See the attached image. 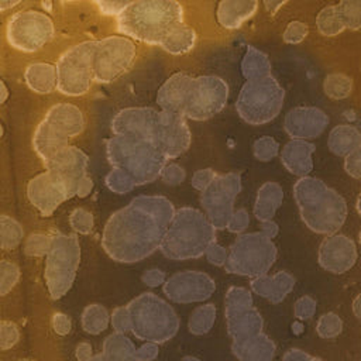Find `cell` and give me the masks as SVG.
I'll return each instance as SVG.
<instances>
[{"label": "cell", "instance_id": "1", "mask_svg": "<svg viewBox=\"0 0 361 361\" xmlns=\"http://www.w3.org/2000/svg\"><path fill=\"white\" fill-rule=\"evenodd\" d=\"M162 228L148 212L131 203L110 217L103 244L116 259L138 261L158 247Z\"/></svg>", "mask_w": 361, "mask_h": 361}, {"label": "cell", "instance_id": "2", "mask_svg": "<svg viewBox=\"0 0 361 361\" xmlns=\"http://www.w3.org/2000/svg\"><path fill=\"white\" fill-rule=\"evenodd\" d=\"M183 23V7L173 0L130 1L117 17V30L130 39L161 45L169 32Z\"/></svg>", "mask_w": 361, "mask_h": 361}, {"label": "cell", "instance_id": "3", "mask_svg": "<svg viewBox=\"0 0 361 361\" xmlns=\"http://www.w3.org/2000/svg\"><path fill=\"white\" fill-rule=\"evenodd\" d=\"M106 157L113 168L123 169L135 185L157 180L168 161L152 141L118 135L106 141Z\"/></svg>", "mask_w": 361, "mask_h": 361}, {"label": "cell", "instance_id": "4", "mask_svg": "<svg viewBox=\"0 0 361 361\" xmlns=\"http://www.w3.org/2000/svg\"><path fill=\"white\" fill-rule=\"evenodd\" d=\"M212 240V228L203 214L195 209H180L175 214L162 248L172 258L196 257Z\"/></svg>", "mask_w": 361, "mask_h": 361}, {"label": "cell", "instance_id": "5", "mask_svg": "<svg viewBox=\"0 0 361 361\" xmlns=\"http://www.w3.org/2000/svg\"><path fill=\"white\" fill-rule=\"evenodd\" d=\"M285 92L271 75L267 78L247 80L238 94L235 109L248 124L259 126L274 120L283 104Z\"/></svg>", "mask_w": 361, "mask_h": 361}, {"label": "cell", "instance_id": "6", "mask_svg": "<svg viewBox=\"0 0 361 361\" xmlns=\"http://www.w3.org/2000/svg\"><path fill=\"white\" fill-rule=\"evenodd\" d=\"M97 41H82L66 49L56 62L58 90L66 96H82L93 82V56Z\"/></svg>", "mask_w": 361, "mask_h": 361}, {"label": "cell", "instance_id": "7", "mask_svg": "<svg viewBox=\"0 0 361 361\" xmlns=\"http://www.w3.org/2000/svg\"><path fill=\"white\" fill-rule=\"evenodd\" d=\"M55 34L52 18L37 10L13 14L6 25L7 42L23 52H35L48 44Z\"/></svg>", "mask_w": 361, "mask_h": 361}, {"label": "cell", "instance_id": "8", "mask_svg": "<svg viewBox=\"0 0 361 361\" xmlns=\"http://www.w3.org/2000/svg\"><path fill=\"white\" fill-rule=\"evenodd\" d=\"M137 48L133 39L124 35H110L97 41L93 56V80L110 83L130 69Z\"/></svg>", "mask_w": 361, "mask_h": 361}, {"label": "cell", "instance_id": "9", "mask_svg": "<svg viewBox=\"0 0 361 361\" xmlns=\"http://www.w3.org/2000/svg\"><path fill=\"white\" fill-rule=\"evenodd\" d=\"M228 99L227 83L213 75L193 78L182 114L186 118L202 121L220 113Z\"/></svg>", "mask_w": 361, "mask_h": 361}, {"label": "cell", "instance_id": "10", "mask_svg": "<svg viewBox=\"0 0 361 361\" xmlns=\"http://www.w3.org/2000/svg\"><path fill=\"white\" fill-rule=\"evenodd\" d=\"M79 259V247L73 237H56L48 252L47 281L54 298L63 295L73 279Z\"/></svg>", "mask_w": 361, "mask_h": 361}, {"label": "cell", "instance_id": "11", "mask_svg": "<svg viewBox=\"0 0 361 361\" xmlns=\"http://www.w3.org/2000/svg\"><path fill=\"white\" fill-rule=\"evenodd\" d=\"M188 118L178 111L159 110L151 141L165 155L166 159L182 155L192 142Z\"/></svg>", "mask_w": 361, "mask_h": 361}, {"label": "cell", "instance_id": "12", "mask_svg": "<svg viewBox=\"0 0 361 361\" xmlns=\"http://www.w3.org/2000/svg\"><path fill=\"white\" fill-rule=\"evenodd\" d=\"M87 155L75 145H68L44 162L45 169L56 175L66 186L69 197L76 195L78 182L87 175Z\"/></svg>", "mask_w": 361, "mask_h": 361}, {"label": "cell", "instance_id": "13", "mask_svg": "<svg viewBox=\"0 0 361 361\" xmlns=\"http://www.w3.org/2000/svg\"><path fill=\"white\" fill-rule=\"evenodd\" d=\"M27 196L45 216H49L65 199H69L65 183L49 171L38 173L30 179L27 185Z\"/></svg>", "mask_w": 361, "mask_h": 361}, {"label": "cell", "instance_id": "14", "mask_svg": "<svg viewBox=\"0 0 361 361\" xmlns=\"http://www.w3.org/2000/svg\"><path fill=\"white\" fill-rule=\"evenodd\" d=\"M158 111L151 107H127L111 120L113 135L149 140L152 138Z\"/></svg>", "mask_w": 361, "mask_h": 361}, {"label": "cell", "instance_id": "15", "mask_svg": "<svg viewBox=\"0 0 361 361\" xmlns=\"http://www.w3.org/2000/svg\"><path fill=\"white\" fill-rule=\"evenodd\" d=\"M241 188L240 175L226 173L219 175L214 182L202 192V204L214 217V221H223L226 213L231 207L233 197L238 193Z\"/></svg>", "mask_w": 361, "mask_h": 361}, {"label": "cell", "instance_id": "16", "mask_svg": "<svg viewBox=\"0 0 361 361\" xmlns=\"http://www.w3.org/2000/svg\"><path fill=\"white\" fill-rule=\"evenodd\" d=\"M327 116L316 107H296L285 117V130L293 140H306L319 137L326 124Z\"/></svg>", "mask_w": 361, "mask_h": 361}, {"label": "cell", "instance_id": "17", "mask_svg": "<svg viewBox=\"0 0 361 361\" xmlns=\"http://www.w3.org/2000/svg\"><path fill=\"white\" fill-rule=\"evenodd\" d=\"M69 138L71 137L61 126L44 117L34 131L32 147L38 157L42 159V162H45L58 151L68 147Z\"/></svg>", "mask_w": 361, "mask_h": 361}, {"label": "cell", "instance_id": "18", "mask_svg": "<svg viewBox=\"0 0 361 361\" xmlns=\"http://www.w3.org/2000/svg\"><path fill=\"white\" fill-rule=\"evenodd\" d=\"M193 78L178 72L171 75L159 87L157 93V103L161 110L178 111L182 114V109L186 103Z\"/></svg>", "mask_w": 361, "mask_h": 361}, {"label": "cell", "instance_id": "19", "mask_svg": "<svg viewBox=\"0 0 361 361\" xmlns=\"http://www.w3.org/2000/svg\"><path fill=\"white\" fill-rule=\"evenodd\" d=\"M166 293L175 300H196L209 295L210 283L206 276L193 272L175 275L166 285Z\"/></svg>", "mask_w": 361, "mask_h": 361}, {"label": "cell", "instance_id": "20", "mask_svg": "<svg viewBox=\"0 0 361 361\" xmlns=\"http://www.w3.org/2000/svg\"><path fill=\"white\" fill-rule=\"evenodd\" d=\"M314 151L313 144L306 142L305 140H292L289 141L282 152L281 159L285 168L298 176L307 175L313 168L312 154Z\"/></svg>", "mask_w": 361, "mask_h": 361}, {"label": "cell", "instance_id": "21", "mask_svg": "<svg viewBox=\"0 0 361 361\" xmlns=\"http://www.w3.org/2000/svg\"><path fill=\"white\" fill-rule=\"evenodd\" d=\"M257 8L258 3L254 0H224L219 3L216 17L221 27L235 30L250 20Z\"/></svg>", "mask_w": 361, "mask_h": 361}, {"label": "cell", "instance_id": "22", "mask_svg": "<svg viewBox=\"0 0 361 361\" xmlns=\"http://www.w3.org/2000/svg\"><path fill=\"white\" fill-rule=\"evenodd\" d=\"M24 80L27 86L35 93H51L58 87L56 66L48 62L30 63L24 71Z\"/></svg>", "mask_w": 361, "mask_h": 361}, {"label": "cell", "instance_id": "23", "mask_svg": "<svg viewBox=\"0 0 361 361\" xmlns=\"http://www.w3.org/2000/svg\"><path fill=\"white\" fill-rule=\"evenodd\" d=\"M44 117L61 126L71 138L79 135L85 130V116L82 110L71 103L54 104Z\"/></svg>", "mask_w": 361, "mask_h": 361}, {"label": "cell", "instance_id": "24", "mask_svg": "<svg viewBox=\"0 0 361 361\" xmlns=\"http://www.w3.org/2000/svg\"><path fill=\"white\" fill-rule=\"evenodd\" d=\"M196 41V31L190 25L182 23L169 32V35L161 42L159 47L171 55H183L195 48Z\"/></svg>", "mask_w": 361, "mask_h": 361}, {"label": "cell", "instance_id": "25", "mask_svg": "<svg viewBox=\"0 0 361 361\" xmlns=\"http://www.w3.org/2000/svg\"><path fill=\"white\" fill-rule=\"evenodd\" d=\"M131 203L148 212L162 227L175 217L172 203L162 196H138Z\"/></svg>", "mask_w": 361, "mask_h": 361}, {"label": "cell", "instance_id": "26", "mask_svg": "<svg viewBox=\"0 0 361 361\" xmlns=\"http://www.w3.org/2000/svg\"><path fill=\"white\" fill-rule=\"evenodd\" d=\"M241 72L247 80L267 78L271 76V62L264 52L250 45L241 62Z\"/></svg>", "mask_w": 361, "mask_h": 361}, {"label": "cell", "instance_id": "27", "mask_svg": "<svg viewBox=\"0 0 361 361\" xmlns=\"http://www.w3.org/2000/svg\"><path fill=\"white\" fill-rule=\"evenodd\" d=\"M360 133L348 126L336 127L329 137V148L336 155H350L355 148L360 147Z\"/></svg>", "mask_w": 361, "mask_h": 361}, {"label": "cell", "instance_id": "28", "mask_svg": "<svg viewBox=\"0 0 361 361\" xmlns=\"http://www.w3.org/2000/svg\"><path fill=\"white\" fill-rule=\"evenodd\" d=\"M316 25L322 35L331 37L340 34L343 30H345V25L343 23L340 10L337 4L327 6L322 8L316 17Z\"/></svg>", "mask_w": 361, "mask_h": 361}, {"label": "cell", "instance_id": "29", "mask_svg": "<svg viewBox=\"0 0 361 361\" xmlns=\"http://www.w3.org/2000/svg\"><path fill=\"white\" fill-rule=\"evenodd\" d=\"M282 200V189L278 183L268 182L261 186L258 190V197H257V212L258 217L261 216H269L274 209L279 204Z\"/></svg>", "mask_w": 361, "mask_h": 361}, {"label": "cell", "instance_id": "30", "mask_svg": "<svg viewBox=\"0 0 361 361\" xmlns=\"http://www.w3.org/2000/svg\"><path fill=\"white\" fill-rule=\"evenodd\" d=\"M324 93L334 99V100H341L345 99L353 89V80L347 75L343 73H331L327 75L323 83Z\"/></svg>", "mask_w": 361, "mask_h": 361}, {"label": "cell", "instance_id": "31", "mask_svg": "<svg viewBox=\"0 0 361 361\" xmlns=\"http://www.w3.org/2000/svg\"><path fill=\"white\" fill-rule=\"evenodd\" d=\"M21 237H23V228L20 227V224L14 219L3 214L1 216V244H3V248H6V250L14 248L21 241Z\"/></svg>", "mask_w": 361, "mask_h": 361}, {"label": "cell", "instance_id": "32", "mask_svg": "<svg viewBox=\"0 0 361 361\" xmlns=\"http://www.w3.org/2000/svg\"><path fill=\"white\" fill-rule=\"evenodd\" d=\"M345 28L358 30L361 28V0L357 1H340L337 4Z\"/></svg>", "mask_w": 361, "mask_h": 361}, {"label": "cell", "instance_id": "33", "mask_svg": "<svg viewBox=\"0 0 361 361\" xmlns=\"http://www.w3.org/2000/svg\"><path fill=\"white\" fill-rule=\"evenodd\" d=\"M104 180L107 188L116 193H127L137 186L134 180L123 169H118V168H113L106 175Z\"/></svg>", "mask_w": 361, "mask_h": 361}, {"label": "cell", "instance_id": "34", "mask_svg": "<svg viewBox=\"0 0 361 361\" xmlns=\"http://www.w3.org/2000/svg\"><path fill=\"white\" fill-rule=\"evenodd\" d=\"M279 145L272 137H261L254 142V155L259 161H271L278 154Z\"/></svg>", "mask_w": 361, "mask_h": 361}, {"label": "cell", "instance_id": "35", "mask_svg": "<svg viewBox=\"0 0 361 361\" xmlns=\"http://www.w3.org/2000/svg\"><path fill=\"white\" fill-rule=\"evenodd\" d=\"M307 32H309V28L305 23L299 21V20H295V21H290L285 31H283V41L286 44H299L302 42L306 37H307Z\"/></svg>", "mask_w": 361, "mask_h": 361}, {"label": "cell", "instance_id": "36", "mask_svg": "<svg viewBox=\"0 0 361 361\" xmlns=\"http://www.w3.org/2000/svg\"><path fill=\"white\" fill-rule=\"evenodd\" d=\"M52 243L54 240L48 238L47 235H42V234H32L28 241H27V245H25V250L30 255H42V254H47L49 252L51 247H52Z\"/></svg>", "mask_w": 361, "mask_h": 361}, {"label": "cell", "instance_id": "37", "mask_svg": "<svg viewBox=\"0 0 361 361\" xmlns=\"http://www.w3.org/2000/svg\"><path fill=\"white\" fill-rule=\"evenodd\" d=\"M159 178L164 180V183L169 186H176L186 179V171L178 164H166Z\"/></svg>", "mask_w": 361, "mask_h": 361}, {"label": "cell", "instance_id": "38", "mask_svg": "<svg viewBox=\"0 0 361 361\" xmlns=\"http://www.w3.org/2000/svg\"><path fill=\"white\" fill-rule=\"evenodd\" d=\"M18 279V268L7 261L1 262V295H6Z\"/></svg>", "mask_w": 361, "mask_h": 361}, {"label": "cell", "instance_id": "39", "mask_svg": "<svg viewBox=\"0 0 361 361\" xmlns=\"http://www.w3.org/2000/svg\"><path fill=\"white\" fill-rule=\"evenodd\" d=\"M106 319H107V313H106V309L99 306V305H93V306H89L86 310H85V314H83V320H85V324L86 326H92V327H97L100 329V326L103 327L106 324ZM104 329V327H103Z\"/></svg>", "mask_w": 361, "mask_h": 361}, {"label": "cell", "instance_id": "40", "mask_svg": "<svg viewBox=\"0 0 361 361\" xmlns=\"http://www.w3.org/2000/svg\"><path fill=\"white\" fill-rule=\"evenodd\" d=\"M219 175L212 169V168H204V169H199L196 171L193 175H192V179H190V183L195 189L203 192L206 190L213 182L214 179L217 178Z\"/></svg>", "mask_w": 361, "mask_h": 361}, {"label": "cell", "instance_id": "41", "mask_svg": "<svg viewBox=\"0 0 361 361\" xmlns=\"http://www.w3.org/2000/svg\"><path fill=\"white\" fill-rule=\"evenodd\" d=\"M72 227L79 233H89L92 230V214L85 209H75L71 216Z\"/></svg>", "mask_w": 361, "mask_h": 361}, {"label": "cell", "instance_id": "42", "mask_svg": "<svg viewBox=\"0 0 361 361\" xmlns=\"http://www.w3.org/2000/svg\"><path fill=\"white\" fill-rule=\"evenodd\" d=\"M100 13L106 16H116V18L126 10V7L130 4V1H109V0H102L94 3Z\"/></svg>", "mask_w": 361, "mask_h": 361}, {"label": "cell", "instance_id": "43", "mask_svg": "<svg viewBox=\"0 0 361 361\" xmlns=\"http://www.w3.org/2000/svg\"><path fill=\"white\" fill-rule=\"evenodd\" d=\"M345 171L354 178H361V145L345 158Z\"/></svg>", "mask_w": 361, "mask_h": 361}, {"label": "cell", "instance_id": "44", "mask_svg": "<svg viewBox=\"0 0 361 361\" xmlns=\"http://www.w3.org/2000/svg\"><path fill=\"white\" fill-rule=\"evenodd\" d=\"M93 189V180L89 175H85L76 185V196L79 197H85L87 195H90Z\"/></svg>", "mask_w": 361, "mask_h": 361}, {"label": "cell", "instance_id": "45", "mask_svg": "<svg viewBox=\"0 0 361 361\" xmlns=\"http://www.w3.org/2000/svg\"><path fill=\"white\" fill-rule=\"evenodd\" d=\"M54 324H55V330L59 333H65L66 330H69V320L65 314L58 313L54 317Z\"/></svg>", "mask_w": 361, "mask_h": 361}, {"label": "cell", "instance_id": "46", "mask_svg": "<svg viewBox=\"0 0 361 361\" xmlns=\"http://www.w3.org/2000/svg\"><path fill=\"white\" fill-rule=\"evenodd\" d=\"M144 279H145V282L149 283V285H158V283L162 282L164 274L159 272V271H157V269H154V271L147 272L145 276H144Z\"/></svg>", "mask_w": 361, "mask_h": 361}, {"label": "cell", "instance_id": "47", "mask_svg": "<svg viewBox=\"0 0 361 361\" xmlns=\"http://www.w3.org/2000/svg\"><path fill=\"white\" fill-rule=\"evenodd\" d=\"M285 4V1H265L264 3V6L267 7V10L269 11V13H276L282 6Z\"/></svg>", "mask_w": 361, "mask_h": 361}, {"label": "cell", "instance_id": "48", "mask_svg": "<svg viewBox=\"0 0 361 361\" xmlns=\"http://www.w3.org/2000/svg\"><path fill=\"white\" fill-rule=\"evenodd\" d=\"M18 4H20V1H17V0H13V1L1 0V1H0V10H1V11H7L8 8H13V7L18 6Z\"/></svg>", "mask_w": 361, "mask_h": 361}, {"label": "cell", "instance_id": "49", "mask_svg": "<svg viewBox=\"0 0 361 361\" xmlns=\"http://www.w3.org/2000/svg\"><path fill=\"white\" fill-rule=\"evenodd\" d=\"M0 93H1V97H0V100H1V103H4L7 99H8V89H7V86H6V83H4V80H1L0 82Z\"/></svg>", "mask_w": 361, "mask_h": 361}, {"label": "cell", "instance_id": "50", "mask_svg": "<svg viewBox=\"0 0 361 361\" xmlns=\"http://www.w3.org/2000/svg\"><path fill=\"white\" fill-rule=\"evenodd\" d=\"M41 6H42V8H44L45 11H48V13L52 11V3H51V1H42Z\"/></svg>", "mask_w": 361, "mask_h": 361}, {"label": "cell", "instance_id": "51", "mask_svg": "<svg viewBox=\"0 0 361 361\" xmlns=\"http://www.w3.org/2000/svg\"><path fill=\"white\" fill-rule=\"evenodd\" d=\"M357 209H358V212H360V214H361V193H360L358 200H357Z\"/></svg>", "mask_w": 361, "mask_h": 361}]
</instances>
